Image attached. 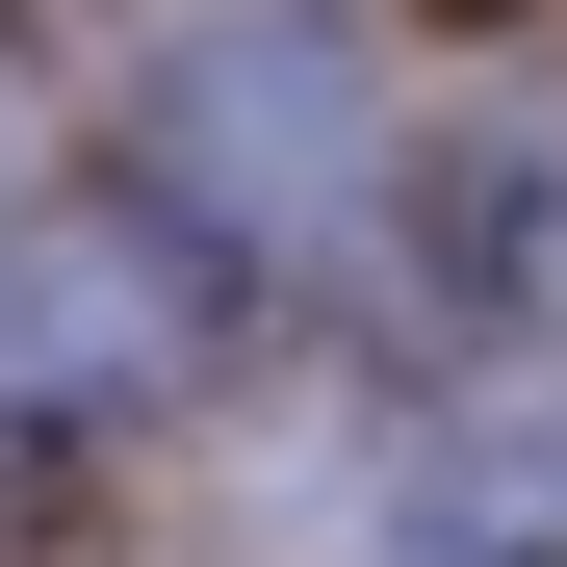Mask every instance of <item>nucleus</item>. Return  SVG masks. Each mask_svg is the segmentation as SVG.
Wrapping results in <instances>:
<instances>
[{
  "instance_id": "7ed1b4c3",
  "label": "nucleus",
  "mask_w": 567,
  "mask_h": 567,
  "mask_svg": "<svg viewBox=\"0 0 567 567\" xmlns=\"http://www.w3.org/2000/svg\"><path fill=\"white\" fill-rule=\"evenodd\" d=\"M413 567H567V388L439 413V464H413Z\"/></svg>"
},
{
  "instance_id": "20e7f679",
  "label": "nucleus",
  "mask_w": 567,
  "mask_h": 567,
  "mask_svg": "<svg viewBox=\"0 0 567 567\" xmlns=\"http://www.w3.org/2000/svg\"><path fill=\"white\" fill-rule=\"evenodd\" d=\"M0 155H27V104H0Z\"/></svg>"
},
{
  "instance_id": "f03ea898",
  "label": "nucleus",
  "mask_w": 567,
  "mask_h": 567,
  "mask_svg": "<svg viewBox=\"0 0 567 567\" xmlns=\"http://www.w3.org/2000/svg\"><path fill=\"white\" fill-rule=\"evenodd\" d=\"M181 361V258L130 207H52V233H0V413H130Z\"/></svg>"
},
{
  "instance_id": "f257e3e1",
  "label": "nucleus",
  "mask_w": 567,
  "mask_h": 567,
  "mask_svg": "<svg viewBox=\"0 0 567 567\" xmlns=\"http://www.w3.org/2000/svg\"><path fill=\"white\" fill-rule=\"evenodd\" d=\"M155 155H181V207L207 233H361L388 207V52L336 27V0H233V27H181L155 52Z\"/></svg>"
}]
</instances>
